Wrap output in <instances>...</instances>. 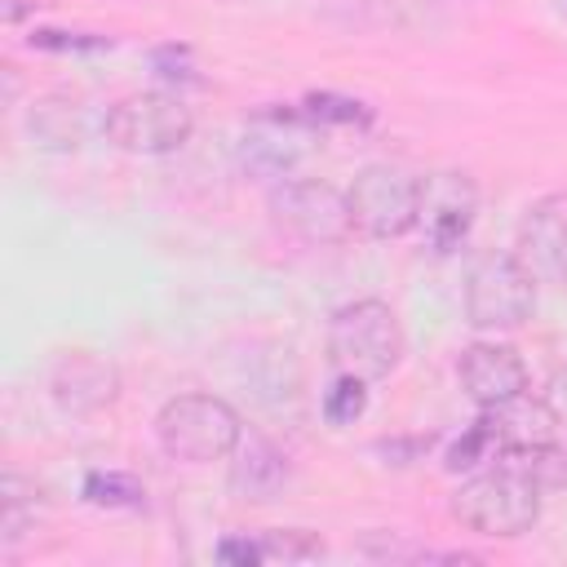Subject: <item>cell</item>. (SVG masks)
Returning <instances> with one entry per match:
<instances>
[{"instance_id":"obj_1","label":"cell","mask_w":567,"mask_h":567,"mask_svg":"<svg viewBox=\"0 0 567 567\" xmlns=\"http://www.w3.org/2000/svg\"><path fill=\"white\" fill-rule=\"evenodd\" d=\"M540 487L509 461L496 456V465L474 470L456 492H452V518L478 536L514 540L536 527L540 518Z\"/></svg>"},{"instance_id":"obj_2","label":"cell","mask_w":567,"mask_h":567,"mask_svg":"<svg viewBox=\"0 0 567 567\" xmlns=\"http://www.w3.org/2000/svg\"><path fill=\"white\" fill-rule=\"evenodd\" d=\"M408 354V337H403V323L399 315L377 301V297H363V301H350L341 310H332L328 319V359L337 372L346 377H359V381H381L390 377Z\"/></svg>"},{"instance_id":"obj_3","label":"cell","mask_w":567,"mask_h":567,"mask_svg":"<svg viewBox=\"0 0 567 567\" xmlns=\"http://www.w3.org/2000/svg\"><path fill=\"white\" fill-rule=\"evenodd\" d=\"M244 439V421L239 412L204 390L190 394H173L159 412H155V443L164 456L182 461V465H213L226 461Z\"/></svg>"},{"instance_id":"obj_4","label":"cell","mask_w":567,"mask_h":567,"mask_svg":"<svg viewBox=\"0 0 567 567\" xmlns=\"http://www.w3.org/2000/svg\"><path fill=\"white\" fill-rule=\"evenodd\" d=\"M536 310V279L514 252H483L465 275V323L478 332L523 328Z\"/></svg>"},{"instance_id":"obj_5","label":"cell","mask_w":567,"mask_h":567,"mask_svg":"<svg viewBox=\"0 0 567 567\" xmlns=\"http://www.w3.org/2000/svg\"><path fill=\"white\" fill-rule=\"evenodd\" d=\"M421 190L425 182L403 164H368L354 173L346 199L354 217V235L368 239H399L421 221Z\"/></svg>"},{"instance_id":"obj_6","label":"cell","mask_w":567,"mask_h":567,"mask_svg":"<svg viewBox=\"0 0 567 567\" xmlns=\"http://www.w3.org/2000/svg\"><path fill=\"white\" fill-rule=\"evenodd\" d=\"M102 133L128 155H173L190 142L195 115L177 93H128L106 111Z\"/></svg>"},{"instance_id":"obj_7","label":"cell","mask_w":567,"mask_h":567,"mask_svg":"<svg viewBox=\"0 0 567 567\" xmlns=\"http://www.w3.org/2000/svg\"><path fill=\"white\" fill-rule=\"evenodd\" d=\"M270 217L279 230H288L301 244H346L354 235V217H350V199L346 190H337L332 182L319 177H297V182H279L270 190Z\"/></svg>"},{"instance_id":"obj_8","label":"cell","mask_w":567,"mask_h":567,"mask_svg":"<svg viewBox=\"0 0 567 567\" xmlns=\"http://www.w3.org/2000/svg\"><path fill=\"white\" fill-rule=\"evenodd\" d=\"M514 257L536 284H567V190L527 204L514 230Z\"/></svg>"},{"instance_id":"obj_9","label":"cell","mask_w":567,"mask_h":567,"mask_svg":"<svg viewBox=\"0 0 567 567\" xmlns=\"http://www.w3.org/2000/svg\"><path fill=\"white\" fill-rule=\"evenodd\" d=\"M456 381L478 408H496L527 390V363L505 341H474L456 359Z\"/></svg>"},{"instance_id":"obj_10","label":"cell","mask_w":567,"mask_h":567,"mask_svg":"<svg viewBox=\"0 0 567 567\" xmlns=\"http://www.w3.org/2000/svg\"><path fill=\"white\" fill-rule=\"evenodd\" d=\"M49 394L62 412L71 416H89V412H102L120 399V372L115 363H106L102 354L93 350H71L53 363L49 372Z\"/></svg>"},{"instance_id":"obj_11","label":"cell","mask_w":567,"mask_h":567,"mask_svg":"<svg viewBox=\"0 0 567 567\" xmlns=\"http://www.w3.org/2000/svg\"><path fill=\"white\" fill-rule=\"evenodd\" d=\"M474 186L465 173H439L434 182H425L421 190V221L430 230L434 252H452L465 244L470 226H474Z\"/></svg>"},{"instance_id":"obj_12","label":"cell","mask_w":567,"mask_h":567,"mask_svg":"<svg viewBox=\"0 0 567 567\" xmlns=\"http://www.w3.org/2000/svg\"><path fill=\"white\" fill-rule=\"evenodd\" d=\"M501 452H523V447H540V443H558V412L549 399H536V394H514L496 408H483Z\"/></svg>"},{"instance_id":"obj_13","label":"cell","mask_w":567,"mask_h":567,"mask_svg":"<svg viewBox=\"0 0 567 567\" xmlns=\"http://www.w3.org/2000/svg\"><path fill=\"white\" fill-rule=\"evenodd\" d=\"M230 456H235L230 461V492L239 501H252V505L275 501L288 487V478H292L288 452L275 447L270 439H248V443L239 439V447Z\"/></svg>"},{"instance_id":"obj_14","label":"cell","mask_w":567,"mask_h":567,"mask_svg":"<svg viewBox=\"0 0 567 567\" xmlns=\"http://www.w3.org/2000/svg\"><path fill=\"white\" fill-rule=\"evenodd\" d=\"M297 142H306L297 133V115H266L257 128L244 133L239 159H244L248 173H261V177L284 182L297 168V159H301V146Z\"/></svg>"},{"instance_id":"obj_15","label":"cell","mask_w":567,"mask_h":567,"mask_svg":"<svg viewBox=\"0 0 567 567\" xmlns=\"http://www.w3.org/2000/svg\"><path fill=\"white\" fill-rule=\"evenodd\" d=\"M496 456H501V443H496V434H492L487 416L478 412V416L461 430V439L447 447L443 470H447V474H474V470H483V465H487V461H496Z\"/></svg>"},{"instance_id":"obj_16","label":"cell","mask_w":567,"mask_h":567,"mask_svg":"<svg viewBox=\"0 0 567 567\" xmlns=\"http://www.w3.org/2000/svg\"><path fill=\"white\" fill-rule=\"evenodd\" d=\"M80 496L89 505H97V509H137V505H146V487L133 474H120V470H93V474H84Z\"/></svg>"},{"instance_id":"obj_17","label":"cell","mask_w":567,"mask_h":567,"mask_svg":"<svg viewBox=\"0 0 567 567\" xmlns=\"http://www.w3.org/2000/svg\"><path fill=\"white\" fill-rule=\"evenodd\" d=\"M35 523V487L22 474L0 478V540L13 545Z\"/></svg>"},{"instance_id":"obj_18","label":"cell","mask_w":567,"mask_h":567,"mask_svg":"<svg viewBox=\"0 0 567 567\" xmlns=\"http://www.w3.org/2000/svg\"><path fill=\"white\" fill-rule=\"evenodd\" d=\"M301 120L310 124H346V128H368L372 124V106L346 93H310L301 102Z\"/></svg>"},{"instance_id":"obj_19","label":"cell","mask_w":567,"mask_h":567,"mask_svg":"<svg viewBox=\"0 0 567 567\" xmlns=\"http://www.w3.org/2000/svg\"><path fill=\"white\" fill-rule=\"evenodd\" d=\"M501 456H509L540 492L567 487V452L558 443H540V447H523V452H501Z\"/></svg>"},{"instance_id":"obj_20","label":"cell","mask_w":567,"mask_h":567,"mask_svg":"<svg viewBox=\"0 0 567 567\" xmlns=\"http://www.w3.org/2000/svg\"><path fill=\"white\" fill-rule=\"evenodd\" d=\"M257 540H261L266 563H310V558H323L319 532H306V527H275V532H261Z\"/></svg>"},{"instance_id":"obj_21","label":"cell","mask_w":567,"mask_h":567,"mask_svg":"<svg viewBox=\"0 0 567 567\" xmlns=\"http://www.w3.org/2000/svg\"><path fill=\"white\" fill-rule=\"evenodd\" d=\"M363 412H368V381L337 372L332 390L323 394V421H328V425H350V421H359Z\"/></svg>"},{"instance_id":"obj_22","label":"cell","mask_w":567,"mask_h":567,"mask_svg":"<svg viewBox=\"0 0 567 567\" xmlns=\"http://www.w3.org/2000/svg\"><path fill=\"white\" fill-rule=\"evenodd\" d=\"M31 49H44V53H80V49H111V35H71V31H31L27 35Z\"/></svg>"},{"instance_id":"obj_23","label":"cell","mask_w":567,"mask_h":567,"mask_svg":"<svg viewBox=\"0 0 567 567\" xmlns=\"http://www.w3.org/2000/svg\"><path fill=\"white\" fill-rule=\"evenodd\" d=\"M217 563H230V567H257V563H266V554H261V540L252 536H226V540H217Z\"/></svg>"},{"instance_id":"obj_24","label":"cell","mask_w":567,"mask_h":567,"mask_svg":"<svg viewBox=\"0 0 567 567\" xmlns=\"http://www.w3.org/2000/svg\"><path fill=\"white\" fill-rule=\"evenodd\" d=\"M155 71H159L164 80H190L186 49H155Z\"/></svg>"},{"instance_id":"obj_25","label":"cell","mask_w":567,"mask_h":567,"mask_svg":"<svg viewBox=\"0 0 567 567\" xmlns=\"http://www.w3.org/2000/svg\"><path fill=\"white\" fill-rule=\"evenodd\" d=\"M549 403H554V412H558V421L567 425V363L554 372V381H549V394H545Z\"/></svg>"},{"instance_id":"obj_26","label":"cell","mask_w":567,"mask_h":567,"mask_svg":"<svg viewBox=\"0 0 567 567\" xmlns=\"http://www.w3.org/2000/svg\"><path fill=\"white\" fill-rule=\"evenodd\" d=\"M563 4H567V0H563Z\"/></svg>"}]
</instances>
